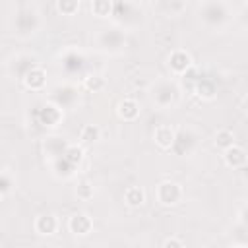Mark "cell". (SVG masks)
<instances>
[{"mask_svg": "<svg viewBox=\"0 0 248 248\" xmlns=\"http://www.w3.org/2000/svg\"><path fill=\"white\" fill-rule=\"evenodd\" d=\"M155 196H157V202L165 207H170V205H176L180 203L182 196H184V190L178 182L174 180H163L157 184V190H155Z\"/></svg>", "mask_w": 248, "mask_h": 248, "instance_id": "obj_1", "label": "cell"}, {"mask_svg": "<svg viewBox=\"0 0 248 248\" xmlns=\"http://www.w3.org/2000/svg\"><path fill=\"white\" fill-rule=\"evenodd\" d=\"M176 95H178V89H176V85H174L172 81H169V79H159V81L153 85V89H151V97H153L155 105L161 107V108L170 107V105L176 101Z\"/></svg>", "mask_w": 248, "mask_h": 248, "instance_id": "obj_2", "label": "cell"}, {"mask_svg": "<svg viewBox=\"0 0 248 248\" xmlns=\"http://www.w3.org/2000/svg\"><path fill=\"white\" fill-rule=\"evenodd\" d=\"M41 25V17L33 8H25L16 17V29L19 35H33Z\"/></svg>", "mask_w": 248, "mask_h": 248, "instance_id": "obj_3", "label": "cell"}, {"mask_svg": "<svg viewBox=\"0 0 248 248\" xmlns=\"http://www.w3.org/2000/svg\"><path fill=\"white\" fill-rule=\"evenodd\" d=\"M202 17L205 23H211V25H219L227 19L229 16V6L225 2H205L202 8Z\"/></svg>", "mask_w": 248, "mask_h": 248, "instance_id": "obj_4", "label": "cell"}, {"mask_svg": "<svg viewBox=\"0 0 248 248\" xmlns=\"http://www.w3.org/2000/svg\"><path fill=\"white\" fill-rule=\"evenodd\" d=\"M62 118H64V110L58 105H54V103H45L37 110V120L43 126L54 128V126H58L62 122Z\"/></svg>", "mask_w": 248, "mask_h": 248, "instance_id": "obj_5", "label": "cell"}, {"mask_svg": "<svg viewBox=\"0 0 248 248\" xmlns=\"http://www.w3.org/2000/svg\"><path fill=\"white\" fill-rule=\"evenodd\" d=\"M192 66H194V60H192V54L188 50L176 48V50H172L169 54V68L176 76H184Z\"/></svg>", "mask_w": 248, "mask_h": 248, "instance_id": "obj_6", "label": "cell"}, {"mask_svg": "<svg viewBox=\"0 0 248 248\" xmlns=\"http://www.w3.org/2000/svg\"><path fill=\"white\" fill-rule=\"evenodd\" d=\"M93 229V219L87 215V213H74L70 219H68V231L78 234V236H85L89 234Z\"/></svg>", "mask_w": 248, "mask_h": 248, "instance_id": "obj_7", "label": "cell"}, {"mask_svg": "<svg viewBox=\"0 0 248 248\" xmlns=\"http://www.w3.org/2000/svg\"><path fill=\"white\" fill-rule=\"evenodd\" d=\"M21 81H23V85H25L27 89H31V91H41V89L45 87V83H46V72H45L41 66H35V68H31V70L21 78Z\"/></svg>", "mask_w": 248, "mask_h": 248, "instance_id": "obj_8", "label": "cell"}, {"mask_svg": "<svg viewBox=\"0 0 248 248\" xmlns=\"http://www.w3.org/2000/svg\"><path fill=\"white\" fill-rule=\"evenodd\" d=\"M225 163H227V167H231V169H244L246 167V161H248V157H246V151H244V147H240V145H232V147H229V149H225Z\"/></svg>", "mask_w": 248, "mask_h": 248, "instance_id": "obj_9", "label": "cell"}, {"mask_svg": "<svg viewBox=\"0 0 248 248\" xmlns=\"http://www.w3.org/2000/svg\"><path fill=\"white\" fill-rule=\"evenodd\" d=\"M116 114H118V118L126 120V122L136 120L140 116V105H138V101L136 99H130V97L128 99H122L116 105Z\"/></svg>", "mask_w": 248, "mask_h": 248, "instance_id": "obj_10", "label": "cell"}, {"mask_svg": "<svg viewBox=\"0 0 248 248\" xmlns=\"http://www.w3.org/2000/svg\"><path fill=\"white\" fill-rule=\"evenodd\" d=\"M174 136H176V132H174V128H170L169 124H161V126H157L155 132H153V140H155V143H157L161 149H170L172 143H174Z\"/></svg>", "mask_w": 248, "mask_h": 248, "instance_id": "obj_11", "label": "cell"}, {"mask_svg": "<svg viewBox=\"0 0 248 248\" xmlns=\"http://www.w3.org/2000/svg\"><path fill=\"white\" fill-rule=\"evenodd\" d=\"M35 231L43 236H50L58 231V219L52 213H43L35 219Z\"/></svg>", "mask_w": 248, "mask_h": 248, "instance_id": "obj_12", "label": "cell"}, {"mask_svg": "<svg viewBox=\"0 0 248 248\" xmlns=\"http://www.w3.org/2000/svg\"><path fill=\"white\" fill-rule=\"evenodd\" d=\"M66 147H68V143L62 138H46V141H45V153L50 157V163L60 159L64 155Z\"/></svg>", "mask_w": 248, "mask_h": 248, "instance_id": "obj_13", "label": "cell"}, {"mask_svg": "<svg viewBox=\"0 0 248 248\" xmlns=\"http://www.w3.org/2000/svg\"><path fill=\"white\" fill-rule=\"evenodd\" d=\"M192 91H194L198 97L205 99V101H211V99H215V95H217L215 83H213L211 79H207V78H202V79L196 83V87H194Z\"/></svg>", "mask_w": 248, "mask_h": 248, "instance_id": "obj_14", "label": "cell"}, {"mask_svg": "<svg viewBox=\"0 0 248 248\" xmlns=\"http://www.w3.org/2000/svg\"><path fill=\"white\" fill-rule=\"evenodd\" d=\"M124 202H126L130 207H140V205H143V202H145V192H143V188H141V186H130V188H126V192H124Z\"/></svg>", "mask_w": 248, "mask_h": 248, "instance_id": "obj_15", "label": "cell"}, {"mask_svg": "<svg viewBox=\"0 0 248 248\" xmlns=\"http://www.w3.org/2000/svg\"><path fill=\"white\" fill-rule=\"evenodd\" d=\"M105 85H107V81H105V78L99 76V74H89V76H85L83 81H81V87H83L85 91H89V93H99V91L105 89Z\"/></svg>", "mask_w": 248, "mask_h": 248, "instance_id": "obj_16", "label": "cell"}, {"mask_svg": "<svg viewBox=\"0 0 248 248\" xmlns=\"http://www.w3.org/2000/svg\"><path fill=\"white\" fill-rule=\"evenodd\" d=\"M62 157H64V159H66L70 165L78 167V165L83 161V147H81V145H78V143H74V145H68Z\"/></svg>", "mask_w": 248, "mask_h": 248, "instance_id": "obj_17", "label": "cell"}, {"mask_svg": "<svg viewBox=\"0 0 248 248\" xmlns=\"http://www.w3.org/2000/svg\"><path fill=\"white\" fill-rule=\"evenodd\" d=\"M215 145L219 147V149H229V147H232L234 145V134L231 132V130H227V128H223V130H219L217 134H215Z\"/></svg>", "mask_w": 248, "mask_h": 248, "instance_id": "obj_18", "label": "cell"}, {"mask_svg": "<svg viewBox=\"0 0 248 248\" xmlns=\"http://www.w3.org/2000/svg\"><path fill=\"white\" fill-rule=\"evenodd\" d=\"M52 170H54V174H56V176L68 178V176H72V174H74L76 167H74V165H70V163H68L64 157H60V159L52 161Z\"/></svg>", "mask_w": 248, "mask_h": 248, "instance_id": "obj_19", "label": "cell"}, {"mask_svg": "<svg viewBox=\"0 0 248 248\" xmlns=\"http://www.w3.org/2000/svg\"><path fill=\"white\" fill-rule=\"evenodd\" d=\"M99 136H101V130H99L97 124H85V126L81 128V132H79L81 143H93V141L99 140Z\"/></svg>", "mask_w": 248, "mask_h": 248, "instance_id": "obj_20", "label": "cell"}, {"mask_svg": "<svg viewBox=\"0 0 248 248\" xmlns=\"http://www.w3.org/2000/svg\"><path fill=\"white\" fill-rule=\"evenodd\" d=\"M91 12L99 17H108L112 16V2L108 0H93L91 2Z\"/></svg>", "mask_w": 248, "mask_h": 248, "instance_id": "obj_21", "label": "cell"}, {"mask_svg": "<svg viewBox=\"0 0 248 248\" xmlns=\"http://www.w3.org/2000/svg\"><path fill=\"white\" fill-rule=\"evenodd\" d=\"M56 10L62 16H74L79 10V2H76V0H58L56 2Z\"/></svg>", "mask_w": 248, "mask_h": 248, "instance_id": "obj_22", "label": "cell"}, {"mask_svg": "<svg viewBox=\"0 0 248 248\" xmlns=\"http://www.w3.org/2000/svg\"><path fill=\"white\" fill-rule=\"evenodd\" d=\"M76 196H78L79 200H83V202L91 200V198H93V184H91L89 180H81V182L78 184V188H76Z\"/></svg>", "mask_w": 248, "mask_h": 248, "instance_id": "obj_23", "label": "cell"}, {"mask_svg": "<svg viewBox=\"0 0 248 248\" xmlns=\"http://www.w3.org/2000/svg\"><path fill=\"white\" fill-rule=\"evenodd\" d=\"M14 190V178L8 172H0V196H6Z\"/></svg>", "mask_w": 248, "mask_h": 248, "instance_id": "obj_24", "label": "cell"}, {"mask_svg": "<svg viewBox=\"0 0 248 248\" xmlns=\"http://www.w3.org/2000/svg\"><path fill=\"white\" fill-rule=\"evenodd\" d=\"M64 60H66V62H64V68H66V70H76V68L79 70L81 66H79V64H76V60L79 62V60H83V58H81L78 52H74V50H72V52H66Z\"/></svg>", "mask_w": 248, "mask_h": 248, "instance_id": "obj_25", "label": "cell"}, {"mask_svg": "<svg viewBox=\"0 0 248 248\" xmlns=\"http://www.w3.org/2000/svg\"><path fill=\"white\" fill-rule=\"evenodd\" d=\"M163 248H184V244H182V240H178L176 236H170V238H167V240L163 242Z\"/></svg>", "mask_w": 248, "mask_h": 248, "instance_id": "obj_26", "label": "cell"}, {"mask_svg": "<svg viewBox=\"0 0 248 248\" xmlns=\"http://www.w3.org/2000/svg\"><path fill=\"white\" fill-rule=\"evenodd\" d=\"M232 248H246V246H242V244H238V246H232Z\"/></svg>", "mask_w": 248, "mask_h": 248, "instance_id": "obj_27", "label": "cell"}]
</instances>
